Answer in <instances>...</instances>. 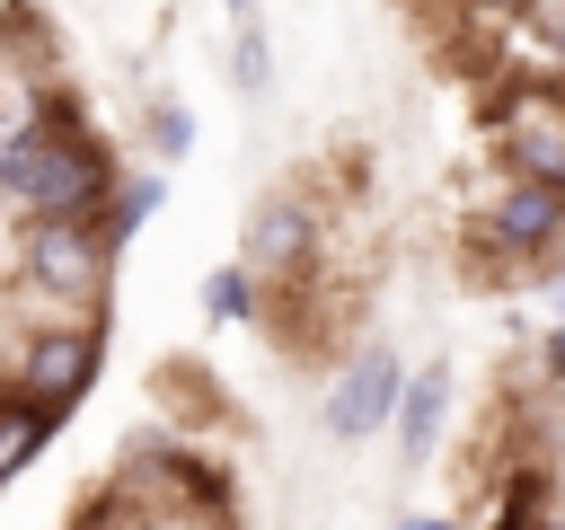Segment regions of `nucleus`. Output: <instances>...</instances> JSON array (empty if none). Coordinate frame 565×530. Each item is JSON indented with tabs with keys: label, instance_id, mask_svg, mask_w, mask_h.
I'll return each instance as SVG.
<instances>
[{
	"label": "nucleus",
	"instance_id": "nucleus-1",
	"mask_svg": "<svg viewBox=\"0 0 565 530\" xmlns=\"http://www.w3.org/2000/svg\"><path fill=\"white\" fill-rule=\"evenodd\" d=\"M106 230H97V212H35V230H26V274L44 283V292H62V300H88V292H106Z\"/></svg>",
	"mask_w": 565,
	"mask_h": 530
},
{
	"label": "nucleus",
	"instance_id": "nucleus-2",
	"mask_svg": "<svg viewBox=\"0 0 565 530\" xmlns=\"http://www.w3.org/2000/svg\"><path fill=\"white\" fill-rule=\"evenodd\" d=\"M494 141H503V159H512L521 177L565 186V97H556V88H512V97L494 106Z\"/></svg>",
	"mask_w": 565,
	"mask_h": 530
},
{
	"label": "nucleus",
	"instance_id": "nucleus-3",
	"mask_svg": "<svg viewBox=\"0 0 565 530\" xmlns=\"http://www.w3.org/2000/svg\"><path fill=\"white\" fill-rule=\"evenodd\" d=\"M486 230H494V247H512V256L547 247V239L565 230V186H547V177H512V186L494 194Z\"/></svg>",
	"mask_w": 565,
	"mask_h": 530
},
{
	"label": "nucleus",
	"instance_id": "nucleus-4",
	"mask_svg": "<svg viewBox=\"0 0 565 530\" xmlns=\"http://www.w3.org/2000/svg\"><path fill=\"white\" fill-rule=\"evenodd\" d=\"M18 371H26V398H35L44 415H62V406L97 380V336H35Z\"/></svg>",
	"mask_w": 565,
	"mask_h": 530
},
{
	"label": "nucleus",
	"instance_id": "nucleus-5",
	"mask_svg": "<svg viewBox=\"0 0 565 530\" xmlns=\"http://www.w3.org/2000/svg\"><path fill=\"white\" fill-rule=\"evenodd\" d=\"M397 380H406V371H397L388 353H362V362L335 380V398H327V433H335V442H362V433L397 406Z\"/></svg>",
	"mask_w": 565,
	"mask_h": 530
},
{
	"label": "nucleus",
	"instance_id": "nucleus-6",
	"mask_svg": "<svg viewBox=\"0 0 565 530\" xmlns=\"http://www.w3.org/2000/svg\"><path fill=\"white\" fill-rule=\"evenodd\" d=\"M309 247H318V221H309L300 203H265L256 230H247V256H256V265H300Z\"/></svg>",
	"mask_w": 565,
	"mask_h": 530
},
{
	"label": "nucleus",
	"instance_id": "nucleus-7",
	"mask_svg": "<svg viewBox=\"0 0 565 530\" xmlns=\"http://www.w3.org/2000/svg\"><path fill=\"white\" fill-rule=\"evenodd\" d=\"M44 433H53V415H44L35 398H9V406H0V477H18V468L44 451Z\"/></svg>",
	"mask_w": 565,
	"mask_h": 530
},
{
	"label": "nucleus",
	"instance_id": "nucleus-8",
	"mask_svg": "<svg viewBox=\"0 0 565 530\" xmlns=\"http://www.w3.org/2000/svg\"><path fill=\"white\" fill-rule=\"evenodd\" d=\"M397 424H406V451L424 459V442H433V424H441V398H450V371H424V380H397Z\"/></svg>",
	"mask_w": 565,
	"mask_h": 530
},
{
	"label": "nucleus",
	"instance_id": "nucleus-9",
	"mask_svg": "<svg viewBox=\"0 0 565 530\" xmlns=\"http://www.w3.org/2000/svg\"><path fill=\"white\" fill-rule=\"evenodd\" d=\"M203 309H212V318H247V309H256V300H247V274H238V265H221V274L203 283Z\"/></svg>",
	"mask_w": 565,
	"mask_h": 530
},
{
	"label": "nucleus",
	"instance_id": "nucleus-10",
	"mask_svg": "<svg viewBox=\"0 0 565 530\" xmlns=\"http://www.w3.org/2000/svg\"><path fill=\"white\" fill-rule=\"evenodd\" d=\"M397 530H441V521H424V512H415V521H397Z\"/></svg>",
	"mask_w": 565,
	"mask_h": 530
},
{
	"label": "nucleus",
	"instance_id": "nucleus-11",
	"mask_svg": "<svg viewBox=\"0 0 565 530\" xmlns=\"http://www.w3.org/2000/svg\"><path fill=\"white\" fill-rule=\"evenodd\" d=\"M230 9H238V18H247V9H256V0H230Z\"/></svg>",
	"mask_w": 565,
	"mask_h": 530
}]
</instances>
